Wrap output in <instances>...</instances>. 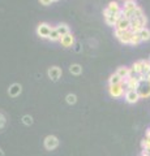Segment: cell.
Here are the masks:
<instances>
[{"label": "cell", "mask_w": 150, "mask_h": 156, "mask_svg": "<svg viewBox=\"0 0 150 156\" xmlns=\"http://www.w3.org/2000/svg\"><path fill=\"white\" fill-rule=\"evenodd\" d=\"M43 144H45V148L47 151H54L59 147V138L55 135H47L43 140Z\"/></svg>", "instance_id": "6da1fadb"}, {"label": "cell", "mask_w": 150, "mask_h": 156, "mask_svg": "<svg viewBox=\"0 0 150 156\" xmlns=\"http://www.w3.org/2000/svg\"><path fill=\"white\" fill-rule=\"evenodd\" d=\"M124 85L120 83V85H114V86H110L108 87V92L110 95L115 98V99H119V98H122L123 95H125V89H124Z\"/></svg>", "instance_id": "7a4b0ae2"}, {"label": "cell", "mask_w": 150, "mask_h": 156, "mask_svg": "<svg viewBox=\"0 0 150 156\" xmlns=\"http://www.w3.org/2000/svg\"><path fill=\"white\" fill-rule=\"evenodd\" d=\"M52 29H54V27H51L47 22H42L37 27V35L39 37V38H48V37H50V33H51Z\"/></svg>", "instance_id": "3957f363"}, {"label": "cell", "mask_w": 150, "mask_h": 156, "mask_svg": "<svg viewBox=\"0 0 150 156\" xmlns=\"http://www.w3.org/2000/svg\"><path fill=\"white\" fill-rule=\"evenodd\" d=\"M140 83H141V82L138 81L137 77H134V78H124L123 80V85L125 86V91L127 90H138Z\"/></svg>", "instance_id": "277c9868"}, {"label": "cell", "mask_w": 150, "mask_h": 156, "mask_svg": "<svg viewBox=\"0 0 150 156\" xmlns=\"http://www.w3.org/2000/svg\"><path fill=\"white\" fill-rule=\"evenodd\" d=\"M124 99L127 103L134 104V103H137L141 98H140V94L137 90H127L125 91V95H124Z\"/></svg>", "instance_id": "5b68a950"}, {"label": "cell", "mask_w": 150, "mask_h": 156, "mask_svg": "<svg viewBox=\"0 0 150 156\" xmlns=\"http://www.w3.org/2000/svg\"><path fill=\"white\" fill-rule=\"evenodd\" d=\"M138 5L136 3V0H127V2H124V5H123V13L125 17H128L130 13H132L134 9H136Z\"/></svg>", "instance_id": "8992f818"}, {"label": "cell", "mask_w": 150, "mask_h": 156, "mask_svg": "<svg viewBox=\"0 0 150 156\" xmlns=\"http://www.w3.org/2000/svg\"><path fill=\"white\" fill-rule=\"evenodd\" d=\"M61 69L59 66H51V68H48V70H47V74H48V78H50L51 81H59V78L61 77Z\"/></svg>", "instance_id": "52a82bcc"}, {"label": "cell", "mask_w": 150, "mask_h": 156, "mask_svg": "<svg viewBox=\"0 0 150 156\" xmlns=\"http://www.w3.org/2000/svg\"><path fill=\"white\" fill-rule=\"evenodd\" d=\"M138 94L140 98H149L150 96V82H141L138 87Z\"/></svg>", "instance_id": "ba28073f"}, {"label": "cell", "mask_w": 150, "mask_h": 156, "mask_svg": "<svg viewBox=\"0 0 150 156\" xmlns=\"http://www.w3.org/2000/svg\"><path fill=\"white\" fill-rule=\"evenodd\" d=\"M60 44L63 46V47H65V48H69V47H72L75 44V37H73V34H67V35H64V37H61L60 38Z\"/></svg>", "instance_id": "9c48e42d"}, {"label": "cell", "mask_w": 150, "mask_h": 156, "mask_svg": "<svg viewBox=\"0 0 150 156\" xmlns=\"http://www.w3.org/2000/svg\"><path fill=\"white\" fill-rule=\"evenodd\" d=\"M129 27H130V20L128 17H123L122 20H119L115 26V29H119V30H123V31L129 30Z\"/></svg>", "instance_id": "30bf717a"}, {"label": "cell", "mask_w": 150, "mask_h": 156, "mask_svg": "<svg viewBox=\"0 0 150 156\" xmlns=\"http://www.w3.org/2000/svg\"><path fill=\"white\" fill-rule=\"evenodd\" d=\"M21 92H22V86L20 83H13L9 86V89H8V94L12 98H17Z\"/></svg>", "instance_id": "8fae6325"}, {"label": "cell", "mask_w": 150, "mask_h": 156, "mask_svg": "<svg viewBox=\"0 0 150 156\" xmlns=\"http://www.w3.org/2000/svg\"><path fill=\"white\" fill-rule=\"evenodd\" d=\"M107 9L110 11V13H112V14H116V13L122 12L123 7H120L118 2H110V3H108V5H107Z\"/></svg>", "instance_id": "7c38bea8"}, {"label": "cell", "mask_w": 150, "mask_h": 156, "mask_svg": "<svg viewBox=\"0 0 150 156\" xmlns=\"http://www.w3.org/2000/svg\"><path fill=\"white\" fill-rule=\"evenodd\" d=\"M142 16H145V13H144V9L141 8V7H137L134 11L132 12L128 16V18L130 20V21H133V20H137V18H140V17H142Z\"/></svg>", "instance_id": "4fadbf2b"}, {"label": "cell", "mask_w": 150, "mask_h": 156, "mask_svg": "<svg viewBox=\"0 0 150 156\" xmlns=\"http://www.w3.org/2000/svg\"><path fill=\"white\" fill-rule=\"evenodd\" d=\"M132 37H133V33L130 30H127V31L123 33L122 38L119 39V42L123 43V44H130V39H132Z\"/></svg>", "instance_id": "5bb4252c"}, {"label": "cell", "mask_w": 150, "mask_h": 156, "mask_svg": "<svg viewBox=\"0 0 150 156\" xmlns=\"http://www.w3.org/2000/svg\"><path fill=\"white\" fill-rule=\"evenodd\" d=\"M144 65H145V60H138L136 61L134 64L132 65V69L136 72V74H142V72H144Z\"/></svg>", "instance_id": "9a60e30c"}, {"label": "cell", "mask_w": 150, "mask_h": 156, "mask_svg": "<svg viewBox=\"0 0 150 156\" xmlns=\"http://www.w3.org/2000/svg\"><path fill=\"white\" fill-rule=\"evenodd\" d=\"M55 29L57 30L60 37H64V35H67V34H69V26L67 25V23H59Z\"/></svg>", "instance_id": "2e32d148"}, {"label": "cell", "mask_w": 150, "mask_h": 156, "mask_svg": "<svg viewBox=\"0 0 150 156\" xmlns=\"http://www.w3.org/2000/svg\"><path fill=\"white\" fill-rule=\"evenodd\" d=\"M129 69L130 68H127V66H120L118 68V70H116V74H118L122 80H124V78H128L129 76Z\"/></svg>", "instance_id": "e0dca14e"}, {"label": "cell", "mask_w": 150, "mask_h": 156, "mask_svg": "<svg viewBox=\"0 0 150 156\" xmlns=\"http://www.w3.org/2000/svg\"><path fill=\"white\" fill-rule=\"evenodd\" d=\"M108 83L110 86H114V85H120V83H123V80L120 78L116 73H114V74H111L110 76V80H108Z\"/></svg>", "instance_id": "ac0fdd59"}, {"label": "cell", "mask_w": 150, "mask_h": 156, "mask_svg": "<svg viewBox=\"0 0 150 156\" xmlns=\"http://www.w3.org/2000/svg\"><path fill=\"white\" fill-rule=\"evenodd\" d=\"M138 34H140V37H141V41L142 42L150 41V29L149 27H144Z\"/></svg>", "instance_id": "d6986e66"}, {"label": "cell", "mask_w": 150, "mask_h": 156, "mask_svg": "<svg viewBox=\"0 0 150 156\" xmlns=\"http://www.w3.org/2000/svg\"><path fill=\"white\" fill-rule=\"evenodd\" d=\"M104 21H106V23H107L108 26H116V23H118V16L116 14H111V16H108V17H106L104 18Z\"/></svg>", "instance_id": "ffe728a7"}, {"label": "cell", "mask_w": 150, "mask_h": 156, "mask_svg": "<svg viewBox=\"0 0 150 156\" xmlns=\"http://www.w3.org/2000/svg\"><path fill=\"white\" fill-rule=\"evenodd\" d=\"M69 72L72 73V74H75V76H80L82 73V68L79 64H72L69 66Z\"/></svg>", "instance_id": "44dd1931"}, {"label": "cell", "mask_w": 150, "mask_h": 156, "mask_svg": "<svg viewBox=\"0 0 150 156\" xmlns=\"http://www.w3.org/2000/svg\"><path fill=\"white\" fill-rule=\"evenodd\" d=\"M60 38H61V37L59 35V33H57V30L54 27V29L51 30V33H50V37H48V39H50L51 42H59Z\"/></svg>", "instance_id": "7402d4cb"}, {"label": "cell", "mask_w": 150, "mask_h": 156, "mask_svg": "<svg viewBox=\"0 0 150 156\" xmlns=\"http://www.w3.org/2000/svg\"><path fill=\"white\" fill-rule=\"evenodd\" d=\"M142 41H141V37H140L138 33H133V37L130 39V46H137L140 44Z\"/></svg>", "instance_id": "603a6c76"}, {"label": "cell", "mask_w": 150, "mask_h": 156, "mask_svg": "<svg viewBox=\"0 0 150 156\" xmlns=\"http://www.w3.org/2000/svg\"><path fill=\"white\" fill-rule=\"evenodd\" d=\"M65 100H67V103L68 104H76V101H77V96L75 94H68L65 96Z\"/></svg>", "instance_id": "cb8c5ba5"}, {"label": "cell", "mask_w": 150, "mask_h": 156, "mask_svg": "<svg viewBox=\"0 0 150 156\" xmlns=\"http://www.w3.org/2000/svg\"><path fill=\"white\" fill-rule=\"evenodd\" d=\"M22 124L26 125V126H30L33 124V117L30 115H25L22 116Z\"/></svg>", "instance_id": "d4e9b609"}, {"label": "cell", "mask_w": 150, "mask_h": 156, "mask_svg": "<svg viewBox=\"0 0 150 156\" xmlns=\"http://www.w3.org/2000/svg\"><path fill=\"white\" fill-rule=\"evenodd\" d=\"M141 147H142L144 151H149L150 150V140L148 138H144L141 140Z\"/></svg>", "instance_id": "484cf974"}, {"label": "cell", "mask_w": 150, "mask_h": 156, "mask_svg": "<svg viewBox=\"0 0 150 156\" xmlns=\"http://www.w3.org/2000/svg\"><path fill=\"white\" fill-rule=\"evenodd\" d=\"M5 125H7V117H5V115H4V113L0 112V130L5 128Z\"/></svg>", "instance_id": "4316f807"}, {"label": "cell", "mask_w": 150, "mask_h": 156, "mask_svg": "<svg viewBox=\"0 0 150 156\" xmlns=\"http://www.w3.org/2000/svg\"><path fill=\"white\" fill-rule=\"evenodd\" d=\"M39 3L42 4V5H50V4L52 3V0H39Z\"/></svg>", "instance_id": "83f0119b"}, {"label": "cell", "mask_w": 150, "mask_h": 156, "mask_svg": "<svg viewBox=\"0 0 150 156\" xmlns=\"http://www.w3.org/2000/svg\"><path fill=\"white\" fill-rule=\"evenodd\" d=\"M141 156H150V154L148 152V151H144V150H142V152H141Z\"/></svg>", "instance_id": "f1b7e54d"}, {"label": "cell", "mask_w": 150, "mask_h": 156, "mask_svg": "<svg viewBox=\"0 0 150 156\" xmlns=\"http://www.w3.org/2000/svg\"><path fill=\"white\" fill-rule=\"evenodd\" d=\"M148 82H150V73L148 74Z\"/></svg>", "instance_id": "f546056e"}, {"label": "cell", "mask_w": 150, "mask_h": 156, "mask_svg": "<svg viewBox=\"0 0 150 156\" xmlns=\"http://www.w3.org/2000/svg\"><path fill=\"white\" fill-rule=\"evenodd\" d=\"M0 156H4V154H3V151L0 150Z\"/></svg>", "instance_id": "4dcf8cb0"}, {"label": "cell", "mask_w": 150, "mask_h": 156, "mask_svg": "<svg viewBox=\"0 0 150 156\" xmlns=\"http://www.w3.org/2000/svg\"><path fill=\"white\" fill-rule=\"evenodd\" d=\"M148 61H149V62H150V55H149V57H148Z\"/></svg>", "instance_id": "1f68e13d"}, {"label": "cell", "mask_w": 150, "mask_h": 156, "mask_svg": "<svg viewBox=\"0 0 150 156\" xmlns=\"http://www.w3.org/2000/svg\"><path fill=\"white\" fill-rule=\"evenodd\" d=\"M52 2H59V0H52Z\"/></svg>", "instance_id": "d6a6232c"}, {"label": "cell", "mask_w": 150, "mask_h": 156, "mask_svg": "<svg viewBox=\"0 0 150 156\" xmlns=\"http://www.w3.org/2000/svg\"><path fill=\"white\" fill-rule=\"evenodd\" d=\"M124 2H127V0H124Z\"/></svg>", "instance_id": "836d02e7"}]
</instances>
